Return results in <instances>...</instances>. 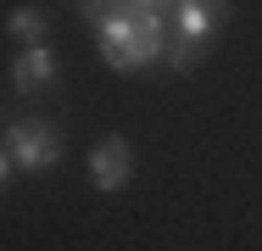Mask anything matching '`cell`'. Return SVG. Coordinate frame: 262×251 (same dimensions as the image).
Instances as JSON below:
<instances>
[{"label":"cell","instance_id":"7a4b0ae2","mask_svg":"<svg viewBox=\"0 0 262 251\" xmlns=\"http://www.w3.org/2000/svg\"><path fill=\"white\" fill-rule=\"evenodd\" d=\"M90 179H95V190H123L128 179H134V151H128V140H101V145L90 151Z\"/></svg>","mask_w":262,"mask_h":251},{"label":"cell","instance_id":"52a82bcc","mask_svg":"<svg viewBox=\"0 0 262 251\" xmlns=\"http://www.w3.org/2000/svg\"><path fill=\"white\" fill-rule=\"evenodd\" d=\"M123 6H128V0H78V11H84L90 23H106V17H112V11H123Z\"/></svg>","mask_w":262,"mask_h":251},{"label":"cell","instance_id":"6da1fadb","mask_svg":"<svg viewBox=\"0 0 262 251\" xmlns=\"http://www.w3.org/2000/svg\"><path fill=\"white\" fill-rule=\"evenodd\" d=\"M6 151H11V162L23 173H51L61 162V129L51 117H17L6 129Z\"/></svg>","mask_w":262,"mask_h":251},{"label":"cell","instance_id":"5b68a950","mask_svg":"<svg viewBox=\"0 0 262 251\" xmlns=\"http://www.w3.org/2000/svg\"><path fill=\"white\" fill-rule=\"evenodd\" d=\"M6 28H11L23 45H45V34H51V17H45L39 6H17V11L6 17Z\"/></svg>","mask_w":262,"mask_h":251},{"label":"cell","instance_id":"ba28073f","mask_svg":"<svg viewBox=\"0 0 262 251\" xmlns=\"http://www.w3.org/2000/svg\"><path fill=\"white\" fill-rule=\"evenodd\" d=\"M11 168H17V162H11V151H0V190H6V179H11Z\"/></svg>","mask_w":262,"mask_h":251},{"label":"cell","instance_id":"3957f363","mask_svg":"<svg viewBox=\"0 0 262 251\" xmlns=\"http://www.w3.org/2000/svg\"><path fill=\"white\" fill-rule=\"evenodd\" d=\"M51 84H56L51 45H23V56L11 61V90H17V95H45Z\"/></svg>","mask_w":262,"mask_h":251},{"label":"cell","instance_id":"277c9868","mask_svg":"<svg viewBox=\"0 0 262 251\" xmlns=\"http://www.w3.org/2000/svg\"><path fill=\"white\" fill-rule=\"evenodd\" d=\"M173 11L184 39H212V28L229 17V0H173Z\"/></svg>","mask_w":262,"mask_h":251},{"label":"cell","instance_id":"9c48e42d","mask_svg":"<svg viewBox=\"0 0 262 251\" xmlns=\"http://www.w3.org/2000/svg\"><path fill=\"white\" fill-rule=\"evenodd\" d=\"M128 6H145V11H162V6H173V0H128Z\"/></svg>","mask_w":262,"mask_h":251},{"label":"cell","instance_id":"8992f818","mask_svg":"<svg viewBox=\"0 0 262 251\" xmlns=\"http://www.w3.org/2000/svg\"><path fill=\"white\" fill-rule=\"evenodd\" d=\"M201 56H207V39H184L179 34V45L167 39V56L162 61H173V73H190V67H201Z\"/></svg>","mask_w":262,"mask_h":251}]
</instances>
